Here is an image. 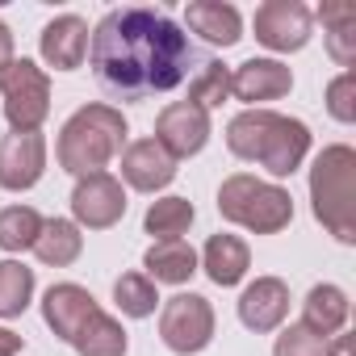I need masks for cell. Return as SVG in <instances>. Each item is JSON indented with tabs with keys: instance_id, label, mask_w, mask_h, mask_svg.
I'll return each mask as SVG.
<instances>
[{
	"instance_id": "1",
	"label": "cell",
	"mask_w": 356,
	"mask_h": 356,
	"mask_svg": "<svg viewBox=\"0 0 356 356\" xmlns=\"http://www.w3.org/2000/svg\"><path fill=\"white\" fill-rule=\"evenodd\" d=\"M88 63L118 101H138L189 80L193 42L168 13L122 5L109 9L88 34Z\"/></svg>"
},
{
	"instance_id": "2",
	"label": "cell",
	"mask_w": 356,
	"mask_h": 356,
	"mask_svg": "<svg viewBox=\"0 0 356 356\" xmlns=\"http://www.w3.org/2000/svg\"><path fill=\"white\" fill-rule=\"evenodd\" d=\"M227 147L243 163H260L273 185L293 176L310 155V126L277 109H243L227 122Z\"/></svg>"
},
{
	"instance_id": "3",
	"label": "cell",
	"mask_w": 356,
	"mask_h": 356,
	"mask_svg": "<svg viewBox=\"0 0 356 356\" xmlns=\"http://www.w3.org/2000/svg\"><path fill=\"white\" fill-rule=\"evenodd\" d=\"M122 143H126V118L118 105H105V101H92V105H80L63 130H59V143H55V159L67 176H92V172H109V163L122 155Z\"/></svg>"
},
{
	"instance_id": "4",
	"label": "cell",
	"mask_w": 356,
	"mask_h": 356,
	"mask_svg": "<svg viewBox=\"0 0 356 356\" xmlns=\"http://www.w3.org/2000/svg\"><path fill=\"white\" fill-rule=\"evenodd\" d=\"M310 210L339 243H356V151L331 143L310 163Z\"/></svg>"
},
{
	"instance_id": "5",
	"label": "cell",
	"mask_w": 356,
	"mask_h": 356,
	"mask_svg": "<svg viewBox=\"0 0 356 356\" xmlns=\"http://www.w3.org/2000/svg\"><path fill=\"white\" fill-rule=\"evenodd\" d=\"M218 214L231 227H243L252 235H277L293 222V197L289 189L260 181L252 172H235L218 185Z\"/></svg>"
},
{
	"instance_id": "6",
	"label": "cell",
	"mask_w": 356,
	"mask_h": 356,
	"mask_svg": "<svg viewBox=\"0 0 356 356\" xmlns=\"http://www.w3.org/2000/svg\"><path fill=\"white\" fill-rule=\"evenodd\" d=\"M0 101H5L9 130H42L51 118V76L34 59H13L0 72Z\"/></svg>"
},
{
	"instance_id": "7",
	"label": "cell",
	"mask_w": 356,
	"mask_h": 356,
	"mask_svg": "<svg viewBox=\"0 0 356 356\" xmlns=\"http://www.w3.org/2000/svg\"><path fill=\"white\" fill-rule=\"evenodd\" d=\"M214 327H218L214 306L202 293H176V298L159 302V339L176 356L206 352L210 339H214Z\"/></svg>"
},
{
	"instance_id": "8",
	"label": "cell",
	"mask_w": 356,
	"mask_h": 356,
	"mask_svg": "<svg viewBox=\"0 0 356 356\" xmlns=\"http://www.w3.org/2000/svg\"><path fill=\"white\" fill-rule=\"evenodd\" d=\"M126 218V185L113 172L80 176L72 189V222L80 231H109Z\"/></svg>"
},
{
	"instance_id": "9",
	"label": "cell",
	"mask_w": 356,
	"mask_h": 356,
	"mask_svg": "<svg viewBox=\"0 0 356 356\" xmlns=\"http://www.w3.org/2000/svg\"><path fill=\"white\" fill-rule=\"evenodd\" d=\"M252 30H256V42L268 47L273 55H293L310 42L314 13L302 0H264L252 17Z\"/></svg>"
},
{
	"instance_id": "10",
	"label": "cell",
	"mask_w": 356,
	"mask_h": 356,
	"mask_svg": "<svg viewBox=\"0 0 356 356\" xmlns=\"http://www.w3.org/2000/svg\"><path fill=\"white\" fill-rule=\"evenodd\" d=\"M47 172V138L42 130H9L0 138V189L26 193Z\"/></svg>"
},
{
	"instance_id": "11",
	"label": "cell",
	"mask_w": 356,
	"mask_h": 356,
	"mask_svg": "<svg viewBox=\"0 0 356 356\" xmlns=\"http://www.w3.org/2000/svg\"><path fill=\"white\" fill-rule=\"evenodd\" d=\"M210 134H214L210 113L197 109V105H189V101H172V105H163L159 118H155V143H159L176 163L189 159V155H197V151L210 143Z\"/></svg>"
},
{
	"instance_id": "12",
	"label": "cell",
	"mask_w": 356,
	"mask_h": 356,
	"mask_svg": "<svg viewBox=\"0 0 356 356\" xmlns=\"http://www.w3.org/2000/svg\"><path fill=\"white\" fill-rule=\"evenodd\" d=\"M293 88V72L281 59H248L231 72V97L248 109H264V101H281Z\"/></svg>"
},
{
	"instance_id": "13",
	"label": "cell",
	"mask_w": 356,
	"mask_h": 356,
	"mask_svg": "<svg viewBox=\"0 0 356 356\" xmlns=\"http://www.w3.org/2000/svg\"><path fill=\"white\" fill-rule=\"evenodd\" d=\"M235 306H239V323L248 331H256V335L281 331L289 318V285L281 277H256L252 285H243Z\"/></svg>"
},
{
	"instance_id": "14",
	"label": "cell",
	"mask_w": 356,
	"mask_h": 356,
	"mask_svg": "<svg viewBox=\"0 0 356 356\" xmlns=\"http://www.w3.org/2000/svg\"><path fill=\"white\" fill-rule=\"evenodd\" d=\"M176 181V159L155 138H134L122 151V185L138 193H159Z\"/></svg>"
},
{
	"instance_id": "15",
	"label": "cell",
	"mask_w": 356,
	"mask_h": 356,
	"mask_svg": "<svg viewBox=\"0 0 356 356\" xmlns=\"http://www.w3.org/2000/svg\"><path fill=\"white\" fill-rule=\"evenodd\" d=\"M88 22L76 17V13H59L42 26V38H38V51H42V63L55 67V72H76L84 67L88 59Z\"/></svg>"
},
{
	"instance_id": "16",
	"label": "cell",
	"mask_w": 356,
	"mask_h": 356,
	"mask_svg": "<svg viewBox=\"0 0 356 356\" xmlns=\"http://www.w3.org/2000/svg\"><path fill=\"white\" fill-rule=\"evenodd\" d=\"M97 310H101L97 298H92L84 285H76V281H59V285H51V289L42 293V323H47L63 343H72L76 331H80Z\"/></svg>"
},
{
	"instance_id": "17",
	"label": "cell",
	"mask_w": 356,
	"mask_h": 356,
	"mask_svg": "<svg viewBox=\"0 0 356 356\" xmlns=\"http://www.w3.org/2000/svg\"><path fill=\"white\" fill-rule=\"evenodd\" d=\"M248 268H252V248H248V239L227 235V231L210 235L206 248H202V256H197V273H206V277H210L214 285H222V289L239 285V281L248 277Z\"/></svg>"
},
{
	"instance_id": "18",
	"label": "cell",
	"mask_w": 356,
	"mask_h": 356,
	"mask_svg": "<svg viewBox=\"0 0 356 356\" xmlns=\"http://www.w3.org/2000/svg\"><path fill=\"white\" fill-rule=\"evenodd\" d=\"M185 26L210 42V47H235L243 38V13L235 5H227V0H189L185 9Z\"/></svg>"
},
{
	"instance_id": "19",
	"label": "cell",
	"mask_w": 356,
	"mask_h": 356,
	"mask_svg": "<svg viewBox=\"0 0 356 356\" xmlns=\"http://www.w3.org/2000/svg\"><path fill=\"white\" fill-rule=\"evenodd\" d=\"M143 277L155 285H189L197 277V252L185 239H159L143 252Z\"/></svg>"
},
{
	"instance_id": "20",
	"label": "cell",
	"mask_w": 356,
	"mask_h": 356,
	"mask_svg": "<svg viewBox=\"0 0 356 356\" xmlns=\"http://www.w3.org/2000/svg\"><path fill=\"white\" fill-rule=\"evenodd\" d=\"M348 314H352V302H348V293H343L339 285H331V281L314 285V289L306 293V302H302V327H310V331L323 335V339L339 335V331L348 327Z\"/></svg>"
},
{
	"instance_id": "21",
	"label": "cell",
	"mask_w": 356,
	"mask_h": 356,
	"mask_svg": "<svg viewBox=\"0 0 356 356\" xmlns=\"http://www.w3.org/2000/svg\"><path fill=\"white\" fill-rule=\"evenodd\" d=\"M30 252H34L47 268H67V264H76L80 252H84V231H80L72 218H42V231H38V239H34Z\"/></svg>"
},
{
	"instance_id": "22",
	"label": "cell",
	"mask_w": 356,
	"mask_h": 356,
	"mask_svg": "<svg viewBox=\"0 0 356 356\" xmlns=\"http://www.w3.org/2000/svg\"><path fill=\"white\" fill-rule=\"evenodd\" d=\"M314 17L323 22L327 55L343 72H352V63H356V5H323Z\"/></svg>"
},
{
	"instance_id": "23",
	"label": "cell",
	"mask_w": 356,
	"mask_h": 356,
	"mask_svg": "<svg viewBox=\"0 0 356 356\" xmlns=\"http://www.w3.org/2000/svg\"><path fill=\"white\" fill-rule=\"evenodd\" d=\"M72 348L80 352V356H126V348H130V335H126V327L113 318V314H105V310H97L80 331H76V339H72Z\"/></svg>"
},
{
	"instance_id": "24",
	"label": "cell",
	"mask_w": 356,
	"mask_h": 356,
	"mask_svg": "<svg viewBox=\"0 0 356 356\" xmlns=\"http://www.w3.org/2000/svg\"><path fill=\"white\" fill-rule=\"evenodd\" d=\"M193 218H197L193 202L172 193V197H155V202L147 206L143 227H147V235H151L155 243H159V239H185L189 227H193Z\"/></svg>"
},
{
	"instance_id": "25",
	"label": "cell",
	"mask_w": 356,
	"mask_h": 356,
	"mask_svg": "<svg viewBox=\"0 0 356 356\" xmlns=\"http://www.w3.org/2000/svg\"><path fill=\"white\" fill-rule=\"evenodd\" d=\"M34 302V268L22 260H0V318H17Z\"/></svg>"
},
{
	"instance_id": "26",
	"label": "cell",
	"mask_w": 356,
	"mask_h": 356,
	"mask_svg": "<svg viewBox=\"0 0 356 356\" xmlns=\"http://www.w3.org/2000/svg\"><path fill=\"white\" fill-rule=\"evenodd\" d=\"M113 306L126 318H151L159 310V285L143 273H122L113 281Z\"/></svg>"
},
{
	"instance_id": "27",
	"label": "cell",
	"mask_w": 356,
	"mask_h": 356,
	"mask_svg": "<svg viewBox=\"0 0 356 356\" xmlns=\"http://www.w3.org/2000/svg\"><path fill=\"white\" fill-rule=\"evenodd\" d=\"M38 231H42V214L34 206H5L0 210V252H9V256L30 252Z\"/></svg>"
},
{
	"instance_id": "28",
	"label": "cell",
	"mask_w": 356,
	"mask_h": 356,
	"mask_svg": "<svg viewBox=\"0 0 356 356\" xmlns=\"http://www.w3.org/2000/svg\"><path fill=\"white\" fill-rule=\"evenodd\" d=\"M231 97V72L218 63V59H206L202 63V72L189 80V105H197V109H218L222 101Z\"/></svg>"
},
{
	"instance_id": "29",
	"label": "cell",
	"mask_w": 356,
	"mask_h": 356,
	"mask_svg": "<svg viewBox=\"0 0 356 356\" xmlns=\"http://www.w3.org/2000/svg\"><path fill=\"white\" fill-rule=\"evenodd\" d=\"M273 356H327V339L314 335L302 323H289V327H281V335L273 343Z\"/></svg>"
},
{
	"instance_id": "30",
	"label": "cell",
	"mask_w": 356,
	"mask_h": 356,
	"mask_svg": "<svg viewBox=\"0 0 356 356\" xmlns=\"http://www.w3.org/2000/svg\"><path fill=\"white\" fill-rule=\"evenodd\" d=\"M327 113L343 126L356 122V72H339L327 84Z\"/></svg>"
},
{
	"instance_id": "31",
	"label": "cell",
	"mask_w": 356,
	"mask_h": 356,
	"mask_svg": "<svg viewBox=\"0 0 356 356\" xmlns=\"http://www.w3.org/2000/svg\"><path fill=\"white\" fill-rule=\"evenodd\" d=\"M26 348V335H17L13 327H0V356H17Z\"/></svg>"
},
{
	"instance_id": "32",
	"label": "cell",
	"mask_w": 356,
	"mask_h": 356,
	"mask_svg": "<svg viewBox=\"0 0 356 356\" xmlns=\"http://www.w3.org/2000/svg\"><path fill=\"white\" fill-rule=\"evenodd\" d=\"M13 59H17V55H13V30H9L5 22H0V72H5Z\"/></svg>"
},
{
	"instance_id": "33",
	"label": "cell",
	"mask_w": 356,
	"mask_h": 356,
	"mask_svg": "<svg viewBox=\"0 0 356 356\" xmlns=\"http://www.w3.org/2000/svg\"><path fill=\"white\" fill-rule=\"evenodd\" d=\"M327 356H352V335H343V331L331 335L327 339Z\"/></svg>"
}]
</instances>
